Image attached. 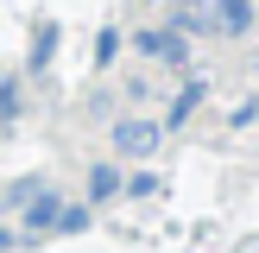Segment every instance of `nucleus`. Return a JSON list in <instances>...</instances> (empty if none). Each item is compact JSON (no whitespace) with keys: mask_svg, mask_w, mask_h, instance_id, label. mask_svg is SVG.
<instances>
[{"mask_svg":"<svg viewBox=\"0 0 259 253\" xmlns=\"http://www.w3.org/2000/svg\"><path fill=\"white\" fill-rule=\"evenodd\" d=\"M158 133H164V126H152V120H120V126H114V146L139 158V152H152V146H158Z\"/></svg>","mask_w":259,"mask_h":253,"instance_id":"obj_1","label":"nucleus"},{"mask_svg":"<svg viewBox=\"0 0 259 253\" xmlns=\"http://www.w3.org/2000/svg\"><path fill=\"white\" fill-rule=\"evenodd\" d=\"M146 51H152V57H171V63H184V38H171V32H146Z\"/></svg>","mask_w":259,"mask_h":253,"instance_id":"obj_2","label":"nucleus"},{"mask_svg":"<svg viewBox=\"0 0 259 253\" xmlns=\"http://www.w3.org/2000/svg\"><path fill=\"white\" fill-rule=\"evenodd\" d=\"M25 228H63V209H57L51 196H38V202H32V215H25Z\"/></svg>","mask_w":259,"mask_h":253,"instance_id":"obj_3","label":"nucleus"},{"mask_svg":"<svg viewBox=\"0 0 259 253\" xmlns=\"http://www.w3.org/2000/svg\"><path fill=\"white\" fill-rule=\"evenodd\" d=\"M222 25H228V32H247V7H240V0H228V7H222Z\"/></svg>","mask_w":259,"mask_h":253,"instance_id":"obj_4","label":"nucleus"},{"mask_svg":"<svg viewBox=\"0 0 259 253\" xmlns=\"http://www.w3.org/2000/svg\"><path fill=\"white\" fill-rule=\"evenodd\" d=\"M196 95H202V89H184V95H177V108H171V126H177V120H184V114H190V108H196Z\"/></svg>","mask_w":259,"mask_h":253,"instance_id":"obj_5","label":"nucleus"}]
</instances>
